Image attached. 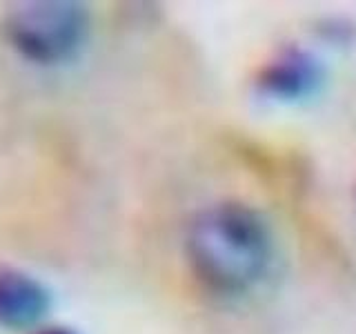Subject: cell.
Segmentation results:
<instances>
[{
  "label": "cell",
  "mask_w": 356,
  "mask_h": 334,
  "mask_svg": "<svg viewBox=\"0 0 356 334\" xmlns=\"http://www.w3.org/2000/svg\"><path fill=\"white\" fill-rule=\"evenodd\" d=\"M327 81V70L316 54L303 47L276 51L254 78L259 96L272 103L294 105L314 98Z\"/></svg>",
  "instance_id": "3957f363"
},
{
  "label": "cell",
  "mask_w": 356,
  "mask_h": 334,
  "mask_svg": "<svg viewBox=\"0 0 356 334\" xmlns=\"http://www.w3.org/2000/svg\"><path fill=\"white\" fill-rule=\"evenodd\" d=\"M183 252L194 281L222 299L254 292L274 263V234L259 209L241 200L198 209L189 221Z\"/></svg>",
  "instance_id": "6da1fadb"
},
{
  "label": "cell",
  "mask_w": 356,
  "mask_h": 334,
  "mask_svg": "<svg viewBox=\"0 0 356 334\" xmlns=\"http://www.w3.org/2000/svg\"><path fill=\"white\" fill-rule=\"evenodd\" d=\"M89 36V11L74 0H33L5 18V38L33 65H63L76 58Z\"/></svg>",
  "instance_id": "7a4b0ae2"
},
{
  "label": "cell",
  "mask_w": 356,
  "mask_h": 334,
  "mask_svg": "<svg viewBox=\"0 0 356 334\" xmlns=\"http://www.w3.org/2000/svg\"><path fill=\"white\" fill-rule=\"evenodd\" d=\"M36 334H76V332L70 328H44V330H38Z\"/></svg>",
  "instance_id": "5b68a950"
},
{
  "label": "cell",
  "mask_w": 356,
  "mask_h": 334,
  "mask_svg": "<svg viewBox=\"0 0 356 334\" xmlns=\"http://www.w3.org/2000/svg\"><path fill=\"white\" fill-rule=\"evenodd\" d=\"M51 308V292L40 278L16 267H0V328L38 326Z\"/></svg>",
  "instance_id": "277c9868"
}]
</instances>
